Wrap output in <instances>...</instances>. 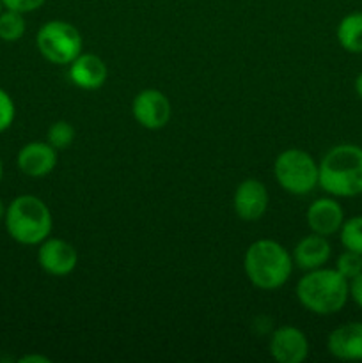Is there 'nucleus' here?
Segmentation results:
<instances>
[{"instance_id": "nucleus-9", "label": "nucleus", "mask_w": 362, "mask_h": 363, "mask_svg": "<svg viewBox=\"0 0 362 363\" xmlns=\"http://www.w3.org/2000/svg\"><path fill=\"white\" fill-rule=\"evenodd\" d=\"M268 190L265 183L256 177L243 179L236 186L233 195L234 213L243 222H258L266 215L268 209Z\"/></svg>"}, {"instance_id": "nucleus-7", "label": "nucleus", "mask_w": 362, "mask_h": 363, "mask_svg": "<svg viewBox=\"0 0 362 363\" xmlns=\"http://www.w3.org/2000/svg\"><path fill=\"white\" fill-rule=\"evenodd\" d=\"M131 113L138 126L146 130H162L169 124L172 106L169 98L158 89H144L131 101Z\"/></svg>"}, {"instance_id": "nucleus-12", "label": "nucleus", "mask_w": 362, "mask_h": 363, "mask_svg": "<svg viewBox=\"0 0 362 363\" xmlns=\"http://www.w3.org/2000/svg\"><path fill=\"white\" fill-rule=\"evenodd\" d=\"M305 220H307L311 233L329 238L334 236V234H339L346 218H344L343 206L336 201V197L330 195V197L316 199L309 206L307 213H305Z\"/></svg>"}, {"instance_id": "nucleus-10", "label": "nucleus", "mask_w": 362, "mask_h": 363, "mask_svg": "<svg viewBox=\"0 0 362 363\" xmlns=\"http://www.w3.org/2000/svg\"><path fill=\"white\" fill-rule=\"evenodd\" d=\"M268 350L277 363H302L309 357V340L297 326H280L270 337Z\"/></svg>"}, {"instance_id": "nucleus-22", "label": "nucleus", "mask_w": 362, "mask_h": 363, "mask_svg": "<svg viewBox=\"0 0 362 363\" xmlns=\"http://www.w3.org/2000/svg\"><path fill=\"white\" fill-rule=\"evenodd\" d=\"M4 9L18 11L21 14L34 13L35 9L43 7L46 4V0H2Z\"/></svg>"}, {"instance_id": "nucleus-23", "label": "nucleus", "mask_w": 362, "mask_h": 363, "mask_svg": "<svg viewBox=\"0 0 362 363\" xmlns=\"http://www.w3.org/2000/svg\"><path fill=\"white\" fill-rule=\"evenodd\" d=\"M348 284H350V298L362 311V273H358V275L355 277V279H351Z\"/></svg>"}, {"instance_id": "nucleus-28", "label": "nucleus", "mask_w": 362, "mask_h": 363, "mask_svg": "<svg viewBox=\"0 0 362 363\" xmlns=\"http://www.w3.org/2000/svg\"><path fill=\"white\" fill-rule=\"evenodd\" d=\"M2 11H4V4H2V0H0V14H2Z\"/></svg>"}, {"instance_id": "nucleus-4", "label": "nucleus", "mask_w": 362, "mask_h": 363, "mask_svg": "<svg viewBox=\"0 0 362 363\" xmlns=\"http://www.w3.org/2000/svg\"><path fill=\"white\" fill-rule=\"evenodd\" d=\"M4 225L11 240L25 247H35L52 236L53 216L39 197L18 195L6 208Z\"/></svg>"}, {"instance_id": "nucleus-8", "label": "nucleus", "mask_w": 362, "mask_h": 363, "mask_svg": "<svg viewBox=\"0 0 362 363\" xmlns=\"http://www.w3.org/2000/svg\"><path fill=\"white\" fill-rule=\"evenodd\" d=\"M38 264L52 277H67L78 264L77 248L60 238H46L38 245Z\"/></svg>"}, {"instance_id": "nucleus-25", "label": "nucleus", "mask_w": 362, "mask_h": 363, "mask_svg": "<svg viewBox=\"0 0 362 363\" xmlns=\"http://www.w3.org/2000/svg\"><path fill=\"white\" fill-rule=\"evenodd\" d=\"M355 92L362 99V73H358V77L355 78Z\"/></svg>"}, {"instance_id": "nucleus-15", "label": "nucleus", "mask_w": 362, "mask_h": 363, "mask_svg": "<svg viewBox=\"0 0 362 363\" xmlns=\"http://www.w3.org/2000/svg\"><path fill=\"white\" fill-rule=\"evenodd\" d=\"M291 255H293V262L297 264V268L311 272V269L323 268L330 261L332 247L325 236L311 233L295 245V250Z\"/></svg>"}, {"instance_id": "nucleus-20", "label": "nucleus", "mask_w": 362, "mask_h": 363, "mask_svg": "<svg viewBox=\"0 0 362 363\" xmlns=\"http://www.w3.org/2000/svg\"><path fill=\"white\" fill-rule=\"evenodd\" d=\"M336 269L344 277V279L350 282L351 279L362 273V255L357 254V252L344 250L343 254L337 257Z\"/></svg>"}, {"instance_id": "nucleus-19", "label": "nucleus", "mask_w": 362, "mask_h": 363, "mask_svg": "<svg viewBox=\"0 0 362 363\" xmlns=\"http://www.w3.org/2000/svg\"><path fill=\"white\" fill-rule=\"evenodd\" d=\"M75 137H77V131H75L73 124L67 123V121H57L46 131V142L57 151L70 147L75 142Z\"/></svg>"}, {"instance_id": "nucleus-3", "label": "nucleus", "mask_w": 362, "mask_h": 363, "mask_svg": "<svg viewBox=\"0 0 362 363\" xmlns=\"http://www.w3.org/2000/svg\"><path fill=\"white\" fill-rule=\"evenodd\" d=\"M297 298L305 311L316 315H332L344 308L350 298V284L336 268L305 272L297 284Z\"/></svg>"}, {"instance_id": "nucleus-1", "label": "nucleus", "mask_w": 362, "mask_h": 363, "mask_svg": "<svg viewBox=\"0 0 362 363\" xmlns=\"http://www.w3.org/2000/svg\"><path fill=\"white\" fill-rule=\"evenodd\" d=\"M318 186L336 199L362 195V147L339 144L330 147L318 163Z\"/></svg>"}, {"instance_id": "nucleus-24", "label": "nucleus", "mask_w": 362, "mask_h": 363, "mask_svg": "<svg viewBox=\"0 0 362 363\" xmlns=\"http://www.w3.org/2000/svg\"><path fill=\"white\" fill-rule=\"evenodd\" d=\"M20 363H48L50 360L46 357H41V354H25V357H21Z\"/></svg>"}, {"instance_id": "nucleus-13", "label": "nucleus", "mask_w": 362, "mask_h": 363, "mask_svg": "<svg viewBox=\"0 0 362 363\" xmlns=\"http://www.w3.org/2000/svg\"><path fill=\"white\" fill-rule=\"evenodd\" d=\"M327 350L341 362H362V323L351 321L329 333Z\"/></svg>"}, {"instance_id": "nucleus-6", "label": "nucleus", "mask_w": 362, "mask_h": 363, "mask_svg": "<svg viewBox=\"0 0 362 363\" xmlns=\"http://www.w3.org/2000/svg\"><path fill=\"white\" fill-rule=\"evenodd\" d=\"M273 177L291 195H307L318 186L319 169L316 160L304 149H286L273 163Z\"/></svg>"}, {"instance_id": "nucleus-27", "label": "nucleus", "mask_w": 362, "mask_h": 363, "mask_svg": "<svg viewBox=\"0 0 362 363\" xmlns=\"http://www.w3.org/2000/svg\"><path fill=\"white\" fill-rule=\"evenodd\" d=\"M2 176H4V165H2V160H0V181H2Z\"/></svg>"}, {"instance_id": "nucleus-5", "label": "nucleus", "mask_w": 362, "mask_h": 363, "mask_svg": "<svg viewBox=\"0 0 362 363\" xmlns=\"http://www.w3.org/2000/svg\"><path fill=\"white\" fill-rule=\"evenodd\" d=\"M35 46L43 59L53 66H70L82 53L84 39L70 21L50 20L35 34Z\"/></svg>"}, {"instance_id": "nucleus-16", "label": "nucleus", "mask_w": 362, "mask_h": 363, "mask_svg": "<svg viewBox=\"0 0 362 363\" xmlns=\"http://www.w3.org/2000/svg\"><path fill=\"white\" fill-rule=\"evenodd\" d=\"M337 43L350 53H362V13H350L337 25Z\"/></svg>"}, {"instance_id": "nucleus-21", "label": "nucleus", "mask_w": 362, "mask_h": 363, "mask_svg": "<svg viewBox=\"0 0 362 363\" xmlns=\"http://www.w3.org/2000/svg\"><path fill=\"white\" fill-rule=\"evenodd\" d=\"M16 117V106L9 92L0 87V133L9 130Z\"/></svg>"}, {"instance_id": "nucleus-2", "label": "nucleus", "mask_w": 362, "mask_h": 363, "mask_svg": "<svg viewBox=\"0 0 362 363\" xmlns=\"http://www.w3.org/2000/svg\"><path fill=\"white\" fill-rule=\"evenodd\" d=\"M293 255L275 240H258L243 255V269L248 282L261 291H275L286 286L293 273Z\"/></svg>"}, {"instance_id": "nucleus-11", "label": "nucleus", "mask_w": 362, "mask_h": 363, "mask_svg": "<svg viewBox=\"0 0 362 363\" xmlns=\"http://www.w3.org/2000/svg\"><path fill=\"white\" fill-rule=\"evenodd\" d=\"M57 149L48 142H28L18 151L16 165L21 174L32 179H41L57 167Z\"/></svg>"}, {"instance_id": "nucleus-26", "label": "nucleus", "mask_w": 362, "mask_h": 363, "mask_svg": "<svg viewBox=\"0 0 362 363\" xmlns=\"http://www.w3.org/2000/svg\"><path fill=\"white\" fill-rule=\"evenodd\" d=\"M6 208L7 206L4 204L2 199H0V220H4V216H6Z\"/></svg>"}, {"instance_id": "nucleus-18", "label": "nucleus", "mask_w": 362, "mask_h": 363, "mask_svg": "<svg viewBox=\"0 0 362 363\" xmlns=\"http://www.w3.org/2000/svg\"><path fill=\"white\" fill-rule=\"evenodd\" d=\"M339 240L344 250L357 252L362 255V216L344 220L339 230Z\"/></svg>"}, {"instance_id": "nucleus-17", "label": "nucleus", "mask_w": 362, "mask_h": 363, "mask_svg": "<svg viewBox=\"0 0 362 363\" xmlns=\"http://www.w3.org/2000/svg\"><path fill=\"white\" fill-rule=\"evenodd\" d=\"M27 25L23 14L18 11L4 9L0 14V39L6 43H16L23 38Z\"/></svg>"}, {"instance_id": "nucleus-14", "label": "nucleus", "mask_w": 362, "mask_h": 363, "mask_svg": "<svg viewBox=\"0 0 362 363\" xmlns=\"http://www.w3.org/2000/svg\"><path fill=\"white\" fill-rule=\"evenodd\" d=\"M67 77H70L71 84L77 85L78 89L96 91V89L105 85L106 78H109V67H106L105 60L102 57L94 55V53L82 52L70 64Z\"/></svg>"}]
</instances>
